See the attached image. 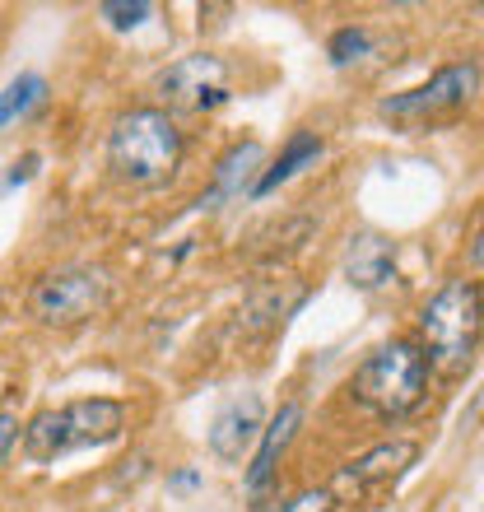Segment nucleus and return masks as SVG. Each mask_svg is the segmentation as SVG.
<instances>
[{
    "label": "nucleus",
    "mask_w": 484,
    "mask_h": 512,
    "mask_svg": "<svg viewBox=\"0 0 484 512\" xmlns=\"http://www.w3.org/2000/svg\"><path fill=\"white\" fill-rule=\"evenodd\" d=\"M108 168L121 187L159 191L182 168V131L163 108L121 112L108 131Z\"/></svg>",
    "instance_id": "nucleus-1"
},
{
    "label": "nucleus",
    "mask_w": 484,
    "mask_h": 512,
    "mask_svg": "<svg viewBox=\"0 0 484 512\" xmlns=\"http://www.w3.org/2000/svg\"><path fill=\"white\" fill-rule=\"evenodd\" d=\"M419 331H424L419 350L429 354V364L443 373H466L484 336V289L475 280H447L419 308Z\"/></svg>",
    "instance_id": "nucleus-2"
},
{
    "label": "nucleus",
    "mask_w": 484,
    "mask_h": 512,
    "mask_svg": "<svg viewBox=\"0 0 484 512\" xmlns=\"http://www.w3.org/2000/svg\"><path fill=\"white\" fill-rule=\"evenodd\" d=\"M126 429V405L112 396H84V401H66L61 410H42L24 424L19 443H24L28 461H56L84 447H103L121 438Z\"/></svg>",
    "instance_id": "nucleus-3"
},
{
    "label": "nucleus",
    "mask_w": 484,
    "mask_h": 512,
    "mask_svg": "<svg viewBox=\"0 0 484 512\" xmlns=\"http://www.w3.org/2000/svg\"><path fill=\"white\" fill-rule=\"evenodd\" d=\"M350 391L373 415L405 419L429 396V354L419 350L415 340H387L354 368Z\"/></svg>",
    "instance_id": "nucleus-4"
},
{
    "label": "nucleus",
    "mask_w": 484,
    "mask_h": 512,
    "mask_svg": "<svg viewBox=\"0 0 484 512\" xmlns=\"http://www.w3.org/2000/svg\"><path fill=\"white\" fill-rule=\"evenodd\" d=\"M108 298H112L108 270L61 266V270H47L42 280H33L28 312L42 326H52V331H70V326H84L89 317H98V312L108 308Z\"/></svg>",
    "instance_id": "nucleus-5"
},
{
    "label": "nucleus",
    "mask_w": 484,
    "mask_h": 512,
    "mask_svg": "<svg viewBox=\"0 0 484 512\" xmlns=\"http://www.w3.org/2000/svg\"><path fill=\"white\" fill-rule=\"evenodd\" d=\"M480 61H457V66H443L433 80L405 89V94H391L377 103V112L387 122H405V126H419V122H438L447 112L466 108L475 94H480Z\"/></svg>",
    "instance_id": "nucleus-6"
},
{
    "label": "nucleus",
    "mask_w": 484,
    "mask_h": 512,
    "mask_svg": "<svg viewBox=\"0 0 484 512\" xmlns=\"http://www.w3.org/2000/svg\"><path fill=\"white\" fill-rule=\"evenodd\" d=\"M159 94L168 98V108L210 112L229 103V66L210 52H191L159 75Z\"/></svg>",
    "instance_id": "nucleus-7"
},
{
    "label": "nucleus",
    "mask_w": 484,
    "mask_h": 512,
    "mask_svg": "<svg viewBox=\"0 0 484 512\" xmlns=\"http://www.w3.org/2000/svg\"><path fill=\"white\" fill-rule=\"evenodd\" d=\"M419 461V443H410V438H391V443H377L373 452H363V457H354L350 466H345V475H340L336 494L345 489V494H354V499H368V494H382V489H391L396 480H401L410 466Z\"/></svg>",
    "instance_id": "nucleus-8"
},
{
    "label": "nucleus",
    "mask_w": 484,
    "mask_h": 512,
    "mask_svg": "<svg viewBox=\"0 0 484 512\" xmlns=\"http://www.w3.org/2000/svg\"><path fill=\"white\" fill-rule=\"evenodd\" d=\"M261 429H266V405H261V396L256 391H233L229 401L215 410V419H210V452H215L219 461H242V452L261 438Z\"/></svg>",
    "instance_id": "nucleus-9"
},
{
    "label": "nucleus",
    "mask_w": 484,
    "mask_h": 512,
    "mask_svg": "<svg viewBox=\"0 0 484 512\" xmlns=\"http://www.w3.org/2000/svg\"><path fill=\"white\" fill-rule=\"evenodd\" d=\"M298 424H303V405H298V401H284L280 410H275V419H270L266 429H261L256 461L247 466V494H252V499H261V494L270 489V480H275V471H280V457L289 452V443H294Z\"/></svg>",
    "instance_id": "nucleus-10"
},
{
    "label": "nucleus",
    "mask_w": 484,
    "mask_h": 512,
    "mask_svg": "<svg viewBox=\"0 0 484 512\" xmlns=\"http://www.w3.org/2000/svg\"><path fill=\"white\" fill-rule=\"evenodd\" d=\"M345 280L363 294H377L396 280V243L382 238V233H354L350 247H345Z\"/></svg>",
    "instance_id": "nucleus-11"
},
{
    "label": "nucleus",
    "mask_w": 484,
    "mask_h": 512,
    "mask_svg": "<svg viewBox=\"0 0 484 512\" xmlns=\"http://www.w3.org/2000/svg\"><path fill=\"white\" fill-rule=\"evenodd\" d=\"M256 168H261V145L256 140H242V145H233L224 159H219L215 168V182H210V191L201 196V210H215L219 201H238V196H252L256 187Z\"/></svg>",
    "instance_id": "nucleus-12"
},
{
    "label": "nucleus",
    "mask_w": 484,
    "mask_h": 512,
    "mask_svg": "<svg viewBox=\"0 0 484 512\" xmlns=\"http://www.w3.org/2000/svg\"><path fill=\"white\" fill-rule=\"evenodd\" d=\"M317 159H322V135H317V131H294V140L284 145L280 159H275L266 173L256 177L252 196H270V191H280L289 177H298L308 163H317Z\"/></svg>",
    "instance_id": "nucleus-13"
},
{
    "label": "nucleus",
    "mask_w": 484,
    "mask_h": 512,
    "mask_svg": "<svg viewBox=\"0 0 484 512\" xmlns=\"http://www.w3.org/2000/svg\"><path fill=\"white\" fill-rule=\"evenodd\" d=\"M42 98H47V80H42V75H33V70H28V75L10 80V84H5V94H0V131H10L14 122H24Z\"/></svg>",
    "instance_id": "nucleus-14"
},
{
    "label": "nucleus",
    "mask_w": 484,
    "mask_h": 512,
    "mask_svg": "<svg viewBox=\"0 0 484 512\" xmlns=\"http://www.w3.org/2000/svg\"><path fill=\"white\" fill-rule=\"evenodd\" d=\"M377 52V33L363 24H350V28H336L331 42H326V56L331 66H354V61H368Z\"/></svg>",
    "instance_id": "nucleus-15"
},
{
    "label": "nucleus",
    "mask_w": 484,
    "mask_h": 512,
    "mask_svg": "<svg viewBox=\"0 0 484 512\" xmlns=\"http://www.w3.org/2000/svg\"><path fill=\"white\" fill-rule=\"evenodd\" d=\"M103 19H108L112 28H121V33H126V28H140L149 19V14H154V5H149V0H108V5H103Z\"/></svg>",
    "instance_id": "nucleus-16"
},
{
    "label": "nucleus",
    "mask_w": 484,
    "mask_h": 512,
    "mask_svg": "<svg viewBox=\"0 0 484 512\" xmlns=\"http://www.w3.org/2000/svg\"><path fill=\"white\" fill-rule=\"evenodd\" d=\"M275 512H336V489H331V485L303 489V494H294V499L280 503Z\"/></svg>",
    "instance_id": "nucleus-17"
},
{
    "label": "nucleus",
    "mask_w": 484,
    "mask_h": 512,
    "mask_svg": "<svg viewBox=\"0 0 484 512\" xmlns=\"http://www.w3.org/2000/svg\"><path fill=\"white\" fill-rule=\"evenodd\" d=\"M19 433H24V424H19V415H14V410H0V466L10 461L14 443H19Z\"/></svg>",
    "instance_id": "nucleus-18"
},
{
    "label": "nucleus",
    "mask_w": 484,
    "mask_h": 512,
    "mask_svg": "<svg viewBox=\"0 0 484 512\" xmlns=\"http://www.w3.org/2000/svg\"><path fill=\"white\" fill-rule=\"evenodd\" d=\"M38 154H24V159H19V163H14V173L10 177H5V182H0V191H14V187H19V182H28V177H33V173H38Z\"/></svg>",
    "instance_id": "nucleus-19"
},
{
    "label": "nucleus",
    "mask_w": 484,
    "mask_h": 512,
    "mask_svg": "<svg viewBox=\"0 0 484 512\" xmlns=\"http://www.w3.org/2000/svg\"><path fill=\"white\" fill-rule=\"evenodd\" d=\"M168 485H173V489H196V485H201V471H177Z\"/></svg>",
    "instance_id": "nucleus-20"
},
{
    "label": "nucleus",
    "mask_w": 484,
    "mask_h": 512,
    "mask_svg": "<svg viewBox=\"0 0 484 512\" xmlns=\"http://www.w3.org/2000/svg\"><path fill=\"white\" fill-rule=\"evenodd\" d=\"M471 266H484V224L475 233V247H471Z\"/></svg>",
    "instance_id": "nucleus-21"
}]
</instances>
